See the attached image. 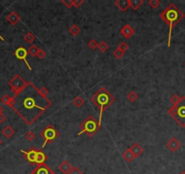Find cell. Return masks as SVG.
Wrapping results in <instances>:
<instances>
[{"label":"cell","instance_id":"6da1fadb","mask_svg":"<svg viewBox=\"0 0 185 174\" xmlns=\"http://www.w3.org/2000/svg\"><path fill=\"white\" fill-rule=\"evenodd\" d=\"M51 105L52 102L40 94L32 82H28L27 87L13 97L11 108L27 125H32Z\"/></svg>","mask_w":185,"mask_h":174},{"label":"cell","instance_id":"7a4b0ae2","mask_svg":"<svg viewBox=\"0 0 185 174\" xmlns=\"http://www.w3.org/2000/svg\"><path fill=\"white\" fill-rule=\"evenodd\" d=\"M161 19L165 22L169 26V36H168V46H171V41H172V34L173 27H176L183 18L184 14L173 3L169 4L165 9L160 13Z\"/></svg>","mask_w":185,"mask_h":174},{"label":"cell","instance_id":"3957f363","mask_svg":"<svg viewBox=\"0 0 185 174\" xmlns=\"http://www.w3.org/2000/svg\"><path fill=\"white\" fill-rule=\"evenodd\" d=\"M91 103L93 104L99 108V120H98V125L100 129L102 128V118L104 112L105 111L109 106H111L114 102L115 98L112 95V94L107 91L105 87L100 88L95 94H92V96L90 98Z\"/></svg>","mask_w":185,"mask_h":174},{"label":"cell","instance_id":"277c9868","mask_svg":"<svg viewBox=\"0 0 185 174\" xmlns=\"http://www.w3.org/2000/svg\"><path fill=\"white\" fill-rule=\"evenodd\" d=\"M168 114L181 127H185V96H182L180 102L172 105L168 110Z\"/></svg>","mask_w":185,"mask_h":174},{"label":"cell","instance_id":"5b68a950","mask_svg":"<svg viewBox=\"0 0 185 174\" xmlns=\"http://www.w3.org/2000/svg\"><path fill=\"white\" fill-rule=\"evenodd\" d=\"M80 131L77 136H80L81 134H87L89 137H91L92 135L96 134L98 131H100V127L98 125V121H96L92 116H88L85 120L84 121L79 125Z\"/></svg>","mask_w":185,"mask_h":174},{"label":"cell","instance_id":"8992f818","mask_svg":"<svg viewBox=\"0 0 185 174\" xmlns=\"http://www.w3.org/2000/svg\"><path fill=\"white\" fill-rule=\"evenodd\" d=\"M39 135L40 137L44 140L42 147L45 148L46 146V144L53 143L60 136V134L52 124H48L40 132Z\"/></svg>","mask_w":185,"mask_h":174},{"label":"cell","instance_id":"52a82bcc","mask_svg":"<svg viewBox=\"0 0 185 174\" xmlns=\"http://www.w3.org/2000/svg\"><path fill=\"white\" fill-rule=\"evenodd\" d=\"M13 94L15 95L19 94L28 84V82L25 80L22 76H20L19 74H15L11 80L8 83Z\"/></svg>","mask_w":185,"mask_h":174},{"label":"cell","instance_id":"ba28073f","mask_svg":"<svg viewBox=\"0 0 185 174\" xmlns=\"http://www.w3.org/2000/svg\"><path fill=\"white\" fill-rule=\"evenodd\" d=\"M37 151H38V149H36L35 147H31L27 151L21 150V152H23L25 160L28 161L31 165H37Z\"/></svg>","mask_w":185,"mask_h":174},{"label":"cell","instance_id":"9c48e42d","mask_svg":"<svg viewBox=\"0 0 185 174\" xmlns=\"http://www.w3.org/2000/svg\"><path fill=\"white\" fill-rule=\"evenodd\" d=\"M27 50L25 48V47H19V48H17L15 51V56L17 58V59H19V60H22V61H24L25 63H26V65H27V68L31 71L32 70V67L30 66V65H29V63H28V61H27Z\"/></svg>","mask_w":185,"mask_h":174},{"label":"cell","instance_id":"30bf717a","mask_svg":"<svg viewBox=\"0 0 185 174\" xmlns=\"http://www.w3.org/2000/svg\"><path fill=\"white\" fill-rule=\"evenodd\" d=\"M31 174H54V171L45 163L37 165Z\"/></svg>","mask_w":185,"mask_h":174},{"label":"cell","instance_id":"8fae6325","mask_svg":"<svg viewBox=\"0 0 185 174\" xmlns=\"http://www.w3.org/2000/svg\"><path fill=\"white\" fill-rule=\"evenodd\" d=\"M120 34L125 39H129L135 34V30L130 25H124L123 27H122V29L120 30Z\"/></svg>","mask_w":185,"mask_h":174},{"label":"cell","instance_id":"7c38bea8","mask_svg":"<svg viewBox=\"0 0 185 174\" xmlns=\"http://www.w3.org/2000/svg\"><path fill=\"white\" fill-rule=\"evenodd\" d=\"M182 146V144H181V142L175 138V137H172L171 138L168 142H167V143H166V147L168 148L172 152H175V151H177Z\"/></svg>","mask_w":185,"mask_h":174},{"label":"cell","instance_id":"4fadbf2b","mask_svg":"<svg viewBox=\"0 0 185 174\" xmlns=\"http://www.w3.org/2000/svg\"><path fill=\"white\" fill-rule=\"evenodd\" d=\"M130 150H131V151L132 152V154L134 155V157L135 158H137V157H139V156H141L143 153H144V148L142 147L139 143H133L131 147L129 148Z\"/></svg>","mask_w":185,"mask_h":174},{"label":"cell","instance_id":"5bb4252c","mask_svg":"<svg viewBox=\"0 0 185 174\" xmlns=\"http://www.w3.org/2000/svg\"><path fill=\"white\" fill-rule=\"evenodd\" d=\"M6 20H7L11 25L15 26V25H16V24L21 20V17H20V15L16 13V12L12 11V12H10V13L7 15Z\"/></svg>","mask_w":185,"mask_h":174},{"label":"cell","instance_id":"9a60e30c","mask_svg":"<svg viewBox=\"0 0 185 174\" xmlns=\"http://www.w3.org/2000/svg\"><path fill=\"white\" fill-rule=\"evenodd\" d=\"M58 169L59 171L64 174H68V172L71 171L72 169V165L70 164V162L67 161V160H65L64 161H62L59 165H58Z\"/></svg>","mask_w":185,"mask_h":174},{"label":"cell","instance_id":"2e32d148","mask_svg":"<svg viewBox=\"0 0 185 174\" xmlns=\"http://www.w3.org/2000/svg\"><path fill=\"white\" fill-rule=\"evenodd\" d=\"M114 5L119 8L122 12H125L129 7V0H116L114 2Z\"/></svg>","mask_w":185,"mask_h":174},{"label":"cell","instance_id":"e0dca14e","mask_svg":"<svg viewBox=\"0 0 185 174\" xmlns=\"http://www.w3.org/2000/svg\"><path fill=\"white\" fill-rule=\"evenodd\" d=\"M144 3V0H129V6L132 10L136 11L139 9V7Z\"/></svg>","mask_w":185,"mask_h":174},{"label":"cell","instance_id":"ac0fdd59","mask_svg":"<svg viewBox=\"0 0 185 174\" xmlns=\"http://www.w3.org/2000/svg\"><path fill=\"white\" fill-rule=\"evenodd\" d=\"M123 158L125 160L126 162H132L133 161V159H135L134 155L132 154V152L131 151L130 149H127V150H125L123 152Z\"/></svg>","mask_w":185,"mask_h":174},{"label":"cell","instance_id":"d6986e66","mask_svg":"<svg viewBox=\"0 0 185 174\" xmlns=\"http://www.w3.org/2000/svg\"><path fill=\"white\" fill-rule=\"evenodd\" d=\"M2 134H3V135H4L6 138L9 139V138H10L11 136H13L14 134H15V130H14L11 126L7 125V126H6V127L3 129Z\"/></svg>","mask_w":185,"mask_h":174},{"label":"cell","instance_id":"ffe728a7","mask_svg":"<svg viewBox=\"0 0 185 174\" xmlns=\"http://www.w3.org/2000/svg\"><path fill=\"white\" fill-rule=\"evenodd\" d=\"M72 103H73V104H74L75 106L81 108L84 105V98H83L82 96H77V97H75V98L73 100Z\"/></svg>","mask_w":185,"mask_h":174},{"label":"cell","instance_id":"44dd1931","mask_svg":"<svg viewBox=\"0 0 185 174\" xmlns=\"http://www.w3.org/2000/svg\"><path fill=\"white\" fill-rule=\"evenodd\" d=\"M69 33L72 35V36H77L78 34H80V32H81V29H80V27L77 26V25H73V26H71L70 28H69Z\"/></svg>","mask_w":185,"mask_h":174},{"label":"cell","instance_id":"7402d4cb","mask_svg":"<svg viewBox=\"0 0 185 174\" xmlns=\"http://www.w3.org/2000/svg\"><path fill=\"white\" fill-rule=\"evenodd\" d=\"M1 102H2V104H3L8 105L9 107H11V105H12V103H13V98L9 97L8 95H5V96H3V97H2V99H1Z\"/></svg>","mask_w":185,"mask_h":174},{"label":"cell","instance_id":"603a6c76","mask_svg":"<svg viewBox=\"0 0 185 174\" xmlns=\"http://www.w3.org/2000/svg\"><path fill=\"white\" fill-rule=\"evenodd\" d=\"M38 49H39V48L37 47V45H32L28 48L27 53L30 54L31 56L35 57V56H37V54Z\"/></svg>","mask_w":185,"mask_h":174},{"label":"cell","instance_id":"cb8c5ba5","mask_svg":"<svg viewBox=\"0 0 185 174\" xmlns=\"http://www.w3.org/2000/svg\"><path fill=\"white\" fill-rule=\"evenodd\" d=\"M98 49H99L100 52L105 53L106 51L109 49V45H108V44L106 43L105 41H102V42H100L99 45H98Z\"/></svg>","mask_w":185,"mask_h":174},{"label":"cell","instance_id":"d4e9b609","mask_svg":"<svg viewBox=\"0 0 185 174\" xmlns=\"http://www.w3.org/2000/svg\"><path fill=\"white\" fill-rule=\"evenodd\" d=\"M35 39H36V36L31 32H27V34L25 35V36H24V40L26 41L27 43H29V44L33 43L35 41Z\"/></svg>","mask_w":185,"mask_h":174},{"label":"cell","instance_id":"484cf974","mask_svg":"<svg viewBox=\"0 0 185 174\" xmlns=\"http://www.w3.org/2000/svg\"><path fill=\"white\" fill-rule=\"evenodd\" d=\"M127 99L129 100V102L134 103L138 99V94H136L135 92H133V91H131L127 94Z\"/></svg>","mask_w":185,"mask_h":174},{"label":"cell","instance_id":"4316f807","mask_svg":"<svg viewBox=\"0 0 185 174\" xmlns=\"http://www.w3.org/2000/svg\"><path fill=\"white\" fill-rule=\"evenodd\" d=\"M117 49H119L120 51H122L123 53L125 54V52L129 49V45L125 42H121L118 45V46H117Z\"/></svg>","mask_w":185,"mask_h":174},{"label":"cell","instance_id":"83f0119b","mask_svg":"<svg viewBox=\"0 0 185 174\" xmlns=\"http://www.w3.org/2000/svg\"><path fill=\"white\" fill-rule=\"evenodd\" d=\"M149 6L153 8V9H156L157 7L160 6L161 5V1L160 0H149L148 1Z\"/></svg>","mask_w":185,"mask_h":174},{"label":"cell","instance_id":"f1b7e54d","mask_svg":"<svg viewBox=\"0 0 185 174\" xmlns=\"http://www.w3.org/2000/svg\"><path fill=\"white\" fill-rule=\"evenodd\" d=\"M88 47L91 49V50H95L96 48H98V45H99V43L97 42L96 40H94V39H92V40H90L88 42Z\"/></svg>","mask_w":185,"mask_h":174},{"label":"cell","instance_id":"f546056e","mask_svg":"<svg viewBox=\"0 0 185 174\" xmlns=\"http://www.w3.org/2000/svg\"><path fill=\"white\" fill-rule=\"evenodd\" d=\"M25 138H26V140H27V142H33L35 140V138H36V134H34L32 131H30V132H28V133L26 134Z\"/></svg>","mask_w":185,"mask_h":174},{"label":"cell","instance_id":"4dcf8cb0","mask_svg":"<svg viewBox=\"0 0 185 174\" xmlns=\"http://www.w3.org/2000/svg\"><path fill=\"white\" fill-rule=\"evenodd\" d=\"M180 100H181V97H180L178 94H173L172 97H171V99H170V101H171V103L172 104V105L177 104L180 102Z\"/></svg>","mask_w":185,"mask_h":174},{"label":"cell","instance_id":"1f68e13d","mask_svg":"<svg viewBox=\"0 0 185 174\" xmlns=\"http://www.w3.org/2000/svg\"><path fill=\"white\" fill-rule=\"evenodd\" d=\"M61 3L63 5L66 6V7H67L68 9L74 7V3H73V0H61Z\"/></svg>","mask_w":185,"mask_h":174},{"label":"cell","instance_id":"d6a6232c","mask_svg":"<svg viewBox=\"0 0 185 174\" xmlns=\"http://www.w3.org/2000/svg\"><path fill=\"white\" fill-rule=\"evenodd\" d=\"M46 56V52L44 49H38L37 54V57H38L39 59H44Z\"/></svg>","mask_w":185,"mask_h":174},{"label":"cell","instance_id":"836d02e7","mask_svg":"<svg viewBox=\"0 0 185 174\" xmlns=\"http://www.w3.org/2000/svg\"><path fill=\"white\" fill-rule=\"evenodd\" d=\"M113 54L114 55V57L115 58H117V59H121L123 55H124V53H123L122 51H120L119 49H115L114 51V53H113Z\"/></svg>","mask_w":185,"mask_h":174},{"label":"cell","instance_id":"e575fe53","mask_svg":"<svg viewBox=\"0 0 185 174\" xmlns=\"http://www.w3.org/2000/svg\"><path fill=\"white\" fill-rule=\"evenodd\" d=\"M68 174H84L83 172L80 170L78 167H72L71 171L68 172Z\"/></svg>","mask_w":185,"mask_h":174},{"label":"cell","instance_id":"d590c367","mask_svg":"<svg viewBox=\"0 0 185 174\" xmlns=\"http://www.w3.org/2000/svg\"><path fill=\"white\" fill-rule=\"evenodd\" d=\"M38 90H39V93L44 97H47V95L49 94V92H48V90L45 88V87H41V88H38Z\"/></svg>","mask_w":185,"mask_h":174},{"label":"cell","instance_id":"8d00e7d4","mask_svg":"<svg viewBox=\"0 0 185 174\" xmlns=\"http://www.w3.org/2000/svg\"><path fill=\"white\" fill-rule=\"evenodd\" d=\"M84 0H73V3H74V7H76L78 8L80 7L83 4H84Z\"/></svg>","mask_w":185,"mask_h":174},{"label":"cell","instance_id":"74e56055","mask_svg":"<svg viewBox=\"0 0 185 174\" xmlns=\"http://www.w3.org/2000/svg\"><path fill=\"white\" fill-rule=\"evenodd\" d=\"M6 119V117L3 113H1V114H0V122H3Z\"/></svg>","mask_w":185,"mask_h":174},{"label":"cell","instance_id":"f35d334b","mask_svg":"<svg viewBox=\"0 0 185 174\" xmlns=\"http://www.w3.org/2000/svg\"><path fill=\"white\" fill-rule=\"evenodd\" d=\"M3 110H4V109H3V107H2V106H0V114L3 112Z\"/></svg>","mask_w":185,"mask_h":174},{"label":"cell","instance_id":"ab89813d","mask_svg":"<svg viewBox=\"0 0 185 174\" xmlns=\"http://www.w3.org/2000/svg\"><path fill=\"white\" fill-rule=\"evenodd\" d=\"M181 174H185V170H184V171H183V172H182V173H181Z\"/></svg>","mask_w":185,"mask_h":174},{"label":"cell","instance_id":"60d3db41","mask_svg":"<svg viewBox=\"0 0 185 174\" xmlns=\"http://www.w3.org/2000/svg\"><path fill=\"white\" fill-rule=\"evenodd\" d=\"M1 144H2V141L0 140V145H1Z\"/></svg>","mask_w":185,"mask_h":174},{"label":"cell","instance_id":"b9f144b4","mask_svg":"<svg viewBox=\"0 0 185 174\" xmlns=\"http://www.w3.org/2000/svg\"><path fill=\"white\" fill-rule=\"evenodd\" d=\"M0 38H1V39H2V40H4V39H3V37H2V36H0Z\"/></svg>","mask_w":185,"mask_h":174},{"label":"cell","instance_id":"7bdbcfd3","mask_svg":"<svg viewBox=\"0 0 185 174\" xmlns=\"http://www.w3.org/2000/svg\"><path fill=\"white\" fill-rule=\"evenodd\" d=\"M184 66H185V63H184Z\"/></svg>","mask_w":185,"mask_h":174}]
</instances>
